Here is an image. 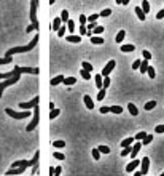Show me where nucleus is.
Listing matches in <instances>:
<instances>
[{
	"label": "nucleus",
	"mask_w": 164,
	"mask_h": 176,
	"mask_svg": "<svg viewBox=\"0 0 164 176\" xmlns=\"http://www.w3.org/2000/svg\"><path fill=\"white\" fill-rule=\"evenodd\" d=\"M135 141V138H126V139H123L121 141V147H128V146H131L132 143Z\"/></svg>",
	"instance_id": "23"
},
{
	"label": "nucleus",
	"mask_w": 164,
	"mask_h": 176,
	"mask_svg": "<svg viewBox=\"0 0 164 176\" xmlns=\"http://www.w3.org/2000/svg\"><path fill=\"white\" fill-rule=\"evenodd\" d=\"M37 43H38V34H37V35L33 37V39L27 43V45H24V46H15V48L8 50V51L5 53V58H11V56L16 55V53H27V51H30V50H33L37 46Z\"/></svg>",
	"instance_id": "1"
},
{
	"label": "nucleus",
	"mask_w": 164,
	"mask_h": 176,
	"mask_svg": "<svg viewBox=\"0 0 164 176\" xmlns=\"http://www.w3.org/2000/svg\"><path fill=\"white\" fill-rule=\"evenodd\" d=\"M97 149L102 152V154H110V147H108V146H99Z\"/></svg>",
	"instance_id": "45"
},
{
	"label": "nucleus",
	"mask_w": 164,
	"mask_h": 176,
	"mask_svg": "<svg viewBox=\"0 0 164 176\" xmlns=\"http://www.w3.org/2000/svg\"><path fill=\"white\" fill-rule=\"evenodd\" d=\"M38 120H40V109H38V104H37V106L33 107V118H32V122L26 127V131H33L35 130V127L38 125Z\"/></svg>",
	"instance_id": "4"
},
{
	"label": "nucleus",
	"mask_w": 164,
	"mask_h": 176,
	"mask_svg": "<svg viewBox=\"0 0 164 176\" xmlns=\"http://www.w3.org/2000/svg\"><path fill=\"white\" fill-rule=\"evenodd\" d=\"M163 176H164V171H163Z\"/></svg>",
	"instance_id": "60"
},
{
	"label": "nucleus",
	"mask_w": 164,
	"mask_h": 176,
	"mask_svg": "<svg viewBox=\"0 0 164 176\" xmlns=\"http://www.w3.org/2000/svg\"><path fill=\"white\" fill-rule=\"evenodd\" d=\"M13 75H15V70H11V72H5V74H2V72H0V80H6V79H11Z\"/></svg>",
	"instance_id": "26"
},
{
	"label": "nucleus",
	"mask_w": 164,
	"mask_h": 176,
	"mask_svg": "<svg viewBox=\"0 0 164 176\" xmlns=\"http://www.w3.org/2000/svg\"><path fill=\"white\" fill-rule=\"evenodd\" d=\"M108 112H110V107H107V106L100 107V114H108Z\"/></svg>",
	"instance_id": "56"
},
{
	"label": "nucleus",
	"mask_w": 164,
	"mask_h": 176,
	"mask_svg": "<svg viewBox=\"0 0 164 176\" xmlns=\"http://www.w3.org/2000/svg\"><path fill=\"white\" fill-rule=\"evenodd\" d=\"M140 8H142V11L147 15V13L150 11V3L147 2V0H143V2H142V5H140Z\"/></svg>",
	"instance_id": "28"
},
{
	"label": "nucleus",
	"mask_w": 164,
	"mask_h": 176,
	"mask_svg": "<svg viewBox=\"0 0 164 176\" xmlns=\"http://www.w3.org/2000/svg\"><path fill=\"white\" fill-rule=\"evenodd\" d=\"M156 19H164V8L159 10V11L156 13Z\"/></svg>",
	"instance_id": "54"
},
{
	"label": "nucleus",
	"mask_w": 164,
	"mask_h": 176,
	"mask_svg": "<svg viewBox=\"0 0 164 176\" xmlns=\"http://www.w3.org/2000/svg\"><path fill=\"white\" fill-rule=\"evenodd\" d=\"M102 32H104V26H97V27L93 30V35H100Z\"/></svg>",
	"instance_id": "39"
},
{
	"label": "nucleus",
	"mask_w": 164,
	"mask_h": 176,
	"mask_svg": "<svg viewBox=\"0 0 164 176\" xmlns=\"http://www.w3.org/2000/svg\"><path fill=\"white\" fill-rule=\"evenodd\" d=\"M66 30H67V26H62V27L57 30V37H64L66 35Z\"/></svg>",
	"instance_id": "47"
},
{
	"label": "nucleus",
	"mask_w": 164,
	"mask_h": 176,
	"mask_svg": "<svg viewBox=\"0 0 164 176\" xmlns=\"http://www.w3.org/2000/svg\"><path fill=\"white\" fill-rule=\"evenodd\" d=\"M75 83H77V79H75V77H66V79H64V85L66 87H72V85H75Z\"/></svg>",
	"instance_id": "20"
},
{
	"label": "nucleus",
	"mask_w": 164,
	"mask_h": 176,
	"mask_svg": "<svg viewBox=\"0 0 164 176\" xmlns=\"http://www.w3.org/2000/svg\"><path fill=\"white\" fill-rule=\"evenodd\" d=\"M37 8H38V2H37V0H32V2H30V21H32L33 26H40L38 19H37Z\"/></svg>",
	"instance_id": "5"
},
{
	"label": "nucleus",
	"mask_w": 164,
	"mask_h": 176,
	"mask_svg": "<svg viewBox=\"0 0 164 176\" xmlns=\"http://www.w3.org/2000/svg\"><path fill=\"white\" fill-rule=\"evenodd\" d=\"M13 63V58H0V64H8Z\"/></svg>",
	"instance_id": "53"
},
{
	"label": "nucleus",
	"mask_w": 164,
	"mask_h": 176,
	"mask_svg": "<svg viewBox=\"0 0 164 176\" xmlns=\"http://www.w3.org/2000/svg\"><path fill=\"white\" fill-rule=\"evenodd\" d=\"M38 103H40V96H35L32 101H29V103H21V104H19V107H21L22 111H29V109H33Z\"/></svg>",
	"instance_id": "6"
},
{
	"label": "nucleus",
	"mask_w": 164,
	"mask_h": 176,
	"mask_svg": "<svg viewBox=\"0 0 164 176\" xmlns=\"http://www.w3.org/2000/svg\"><path fill=\"white\" fill-rule=\"evenodd\" d=\"M80 74H81V77H83L84 80H89V79H91V75H89L91 72H88V70H84V69H81Z\"/></svg>",
	"instance_id": "44"
},
{
	"label": "nucleus",
	"mask_w": 164,
	"mask_h": 176,
	"mask_svg": "<svg viewBox=\"0 0 164 176\" xmlns=\"http://www.w3.org/2000/svg\"><path fill=\"white\" fill-rule=\"evenodd\" d=\"M59 114H61V111H59V109H51V112H50V118L53 120V118H56L57 115H59Z\"/></svg>",
	"instance_id": "37"
},
{
	"label": "nucleus",
	"mask_w": 164,
	"mask_h": 176,
	"mask_svg": "<svg viewBox=\"0 0 164 176\" xmlns=\"http://www.w3.org/2000/svg\"><path fill=\"white\" fill-rule=\"evenodd\" d=\"M128 111H129V114H131V115H139V109H137V107H135L134 106V104H132V103H129L128 104Z\"/></svg>",
	"instance_id": "17"
},
{
	"label": "nucleus",
	"mask_w": 164,
	"mask_h": 176,
	"mask_svg": "<svg viewBox=\"0 0 164 176\" xmlns=\"http://www.w3.org/2000/svg\"><path fill=\"white\" fill-rule=\"evenodd\" d=\"M139 165H140V160H139V158H132V162H129V163L126 165V173H132Z\"/></svg>",
	"instance_id": "9"
},
{
	"label": "nucleus",
	"mask_w": 164,
	"mask_h": 176,
	"mask_svg": "<svg viewBox=\"0 0 164 176\" xmlns=\"http://www.w3.org/2000/svg\"><path fill=\"white\" fill-rule=\"evenodd\" d=\"M131 151H132V146L123 147V151H121V157H126V155H128V154H131Z\"/></svg>",
	"instance_id": "35"
},
{
	"label": "nucleus",
	"mask_w": 164,
	"mask_h": 176,
	"mask_svg": "<svg viewBox=\"0 0 164 176\" xmlns=\"http://www.w3.org/2000/svg\"><path fill=\"white\" fill-rule=\"evenodd\" d=\"M148 67H150V61L143 59V61H142V64H140V74H145L147 70H148Z\"/></svg>",
	"instance_id": "22"
},
{
	"label": "nucleus",
	"mask_w": 164,
	"mask_h": 176,
	"mask_svg": "<svg viewBox=\"0 0 164 176\" xmlns=\"http://www.w3.org/2000/svg\"><path fill=\"white\" fill-rule=\"evenodd\" d=\"M124 37H126V30L121 29V30L117 34V37H115V42H117V43H121L123 40H124Z\"/></svg>",
	"instance_id": "19"
},
{
	"label": "nucleus",
	"mask_w": 164,
	"mask_h": 176,
	"mask_svg": "<svg viewBox=\"0 0 164 176\" xmlns=\"http://www.w3.org/2000/svg\"><path fill=\"white\" fill-rule=\"evenodd\" d=\"M83 101H84V104H86V107H88L89 111H93V109H94V103H93V99H91L89 94H84Z\"/></svg>",
	"instance_id": "14"
},
{
	"label": "nucleus",
	"mask_w": 164,
	"mask_h": 176,
	"mask_svg": "<svg viewBox=\"0 0 164 176\" xmlns=\"http://www.w3.org/2000/svg\"><path fill=\"white\" fill-rule=\"evenodd\" d=\"M64 79H66L64 75H56L54 79H51V87H56V85H59V83H64Z\"/></svg>",
	"instance_id": "15"
},
{
	"label": "nucleus",
	"mask_w": 164,
	"mask_h": 176,
	"mask_svg": "<svg viewBox=\"0 0 164 176\" xmlns=\"http://www.w3.org/2000/svg\"><path fill=\"white\" fill-rule=\"evenodd\" d=\"M89 40H91V43H94V45H102V43H104V39L99 37V35H93Z\"/></svg>",
	"instance_id": "21"
},
{
	"label": "nucleus",
	"mask_w": 164,
	"mask_h": 176,
	"mask_svg": "<svg viewBox=\"0 0 164 176\" xmlns=\"http://www.w3.org/2000/svg\"><path fill=\"white\" fill-rule=\"evenodd\" d=\"M53 157L57 158V160H64V158H66V155H64L62 152H53Z\"/></svg>",
	"instance_id": "41"
},
{
	"label": "nucleus",
	"mask_w": 164,
	"mask_h": 176,
	"mask_svg": "<svg viewBox=\"0 0 164 176\" xmlns=\"http://www.w3.org/2000/svg\"><path fill=\"white\" fill-rule=\"evenodd\" d=\"M134 11H135V15H137V18L140 19V21H145V19H147V15L142 11V8H140V6H135V10H134Z\"/></svg>",
	"instance_id": "16"
},
{
	"label": "nucleus",
	"mask_w": 164,
	"mask_h": 176,
	"mask_svg": "<svg viewBox=\"0 0 164 176\" xmlns=\"http://www.w3.org/2000/svg\"><path fill=\"white\" fill-rule=\"evenodd\" d=\"M147 74H148V77H150V79H155V77H156V70L153 69L151 66L148 67V70H147Z\"/></svg>",
	"instance_id": "38"
},
{
	"label": "nucleus",
	"mask_w": 164,
	"mask_h": 176,
	"mask_svg": "<svg viewBox=\"0 0 164 176\" xmlns=\"http://www.w3.org/2000/svg\"><path fill=\"white\" fill-rule=\"evenodd\" d=\"M142 56H143V59H147V61L151 59V53L147 51V50H143V51H142Z\"/></svg>",
	"instance_id": "48"
},
{
	"label": "nucleus",
	"mask_w": 164,
	"mask_h": 176,
	"mask_svg": "<svg viewBox=\"0 0 164 176\" xmlns=\"http://www.w3.org/2000/svg\"><path fill=\"white\" fill-rule=\"evenodd\" d=\"M13 70H15V75H13L11 79H6V80H3V82L0 83V99H2L3 90H5L6 87L15 85V83H18L19 79H21V67H19V66H15V67H13Z\"/></svg>",
	"instance_id": "2"
},
{
	"label": "nucleus",
	"mask_w": 164,
	"mask_h": 176,
	"mask_svg": "<svg viewBox=\"0 0 164 176\" xmlns=\"http://www.w3.org/2000/svg\"><path fill=\"white\" fill-rule=\"evenodd\" d=\"M67 29H69V32H73V30H75V21L69 19V23H67Z\"/></svg>",
	"instance_id": "43"
},
{
	"label": "nucleus",
	"mask_w": 164,
	"mask_h": 176,
	"mask_svg": "<svg viewBox=\"0 0 164 176\" xmlns=\"http://www.w3.org/2000/svg\"><path fill=\"white\" fill-rule=\"evenodd\" d=\"M53 147H56V149L66 147V141H62V139H59V141H53Z\"/></svg>",
	"instance_id": "27"
},
{
	"label": "nucleus",
	"mask_w": 164,
	"mask_h": 176,
	"mask_svg": "<svg viewBox=\"0 0 164 176\" xmlns=\"http://www.w3.org/2000/svg\"><path fill=\"white\" fill-rule=\"evenodd\" d=\"M148 170H150V158L143 157L142 162H140V173H142V176L148 175Z\"/></svg>",
	"instance_id": "8"
},
{
	"label": "nucleus",
	"mask_w": 164,
	"mask_h": 176,
	"mask_svg": "<svg viewBox=\"0 0 164 176\" xmlns=\"http://www.w3.org/2000/svg\"><path fill=\"white\" fill-rule=\"evenodd\" d=\"M145 136H147V133H145V131H139V133L137 134H135V141H142V139H145Z\"/></svg>",
	"instance_id": "33"
},
{
	"label": "nucleus",
	"mask_w": 164,
	"mask_h": 176,
	"mask_svg": "<svg viewBox=\"0 0 164 176\" xmlns=\"http://www.w3.org/2000/svg\"><path fill=\"white\" fill-rule=\"evenodd\" d=\"M64 39H66L67 42H70V43H80L81 42V37L80 35H75V34H70V35L64 37Z\"/></svg>",
	"instance_id": "13"
},
{
	"label": "nucleus",
	"mask_w": 164,
	"mask_h": 176,
	"mask_svg": "<svg viewBox=\"0 0 164 176\" xmlns=\"http://www.w3.org/2000/svg\"><path fill=\"white\" fill-rule=\"evenodd\" d=\"M26 168H29L27 165H22V167H18V168H11V170L6 171V175H22L26 171Z\"/></svg>",
	"instance_id": "10"
},
{
	"label": "nucleus",
	"mask_w": 164,
	"mask_h": 176,
	"mask_svg": "<svg viewBox=\"0 0 164 176\" xmlns=\"http://www.w3.org/2000/svg\"><path fill=\"white\" fill-rule=\"evenodd\" d=\"M97 26H99L97 23H88V24H86V29H88V30H94Z\"/></svg>",
	"instance_id": "51"
},
{
	"label": "nucleus",
	"mask_w": 164,
	"mask_h": 176,
	"mask_svg": "<svg viewBox=\"0 0 164 176\" xmlns=\"http://www.w3.org/2000/svg\"><path fill=\"white\" fill-rule=\"evenodd\" d=\"M134 50H135L134 45H121V51L123 53H131V51H134Z\"/></svg>",
	"instance_id": "24"
},
{
	"label": "nucleus",
	"mask_w": 164,
	"mask_h": 176,
	"mask_svg": "<svg viewBox=\"0 0 164 176\" xmlns=\"http://www.w3.org/2000/svg\"><path fill=\"white\" fill-rule=\"evenodd\" d=\"M91 152H93V158H94V160H99V158H100V151H99L97 147L93 149Z\"/></svg>",
	"instance_id": "36"
},
{
	"label": "nucleus",
	"mask_w": 164,
	"mask_h": 176,
	"mask_svg": "<svg viewBox=\"0 0 164 176\" xmlns=\"http://www.w3.org/2000/svg\"><path fill=\"white\" fill-rule=\"evenodd\" d=\"M62 26H64V24H62V21H61V18H54V19H53V24L50 26V29H51V30H56V32H57V30L62 27Z\"/></svg>",
	"instance_id": "12"
},
{
	"label": "nucleus",
	"mask_w": 164,
	"mask_h": 176,
	"mask_svg": "<svg viewBox=\"0 0 164 176\" xmlns=\"http://www.w3.org/2000/svg\"><path fill=\"white\" fill-rule=\"evenodd\" d=\"M110 83H112L110 77H104V82H102V88H108V87H110Z\"/></svg>",
	"instance_id": "40"
},
{
	"label": "nucleus",
	"mask_w": 164,
	"mask_h": 176,
	"mask_svg": "<svg viewBox=\"0 0 164 176\" xmlns=\"http://www.w3.org/2000/svg\"><path fill=\"white\" fill-rule=\"evenodd\" d=\"M61 173H62V168H61V167H56V168H54V176H59Z\"/></svg>",
	"instance_id": "58"
},
{
	"label": "nucleus",
	"mask_w": 164,
	"mask_h": 176,
	"mask_svg": "<svg viewBox=\"0 0 164 176\" xmlns=\"http://www.w3.org/2000/svg\"><path fill=\"white\" fill-rule=\"evenodd\" d=\"M104 98H105V88H102V90L97 93V101H102Z\"/></svg>",
	"instance_id": "49"
},
{
	"label": "nucleus",
	"mask_w": 164,
	"mask_h": 176,
	"mask_svg": "<svg viewBox=\"0 0 164 176\" xmlns=\"http://www.w3.org/2000/svg\"><path fill=\"white\" fill-rule=\"evenodd\" d=\"M37 171H38V162H37V163H33V165H32V175H35Z\"/></svg>",
	"instance_id": "57"
},
{
	"label": "nucleus",
	"mask_w": 164,
	"mask_h": 176,
	"mask_svg": "<svg viewBox=\"0 0 164 176\" xmlns=\"http://www.w3.org/2000/svg\"><path fill=\"white\" fill-rule=\"evenodd\" d=\"M153 139H155V138H153V134H147L145 139H142V144H143V146H148V144L151 143Z\"/></svg>",
	"instance_id": "29"
},
{
	"label": "nucleus",
	"mask_w": 164,
	"mask_h": 176,
	"mask_svg": "<svg viewBox=\"0 0 164 176\" xmlns=\"http://www.w3.org/2000/svg\"><path fill=\"white\" fill-rule=\"evenodd\" d=\"M102 82H104V80H102V75H100V74H99V75H96V85H97L99 90H102Z\"/></svg>",
	"instance_id": "32"
},
{
	"label": "nucleus",
	"mask_w": 164,
	"mask_h": 176,
	"mask_svg": "<svg viewBox=\"0 0 164 176\" xmlns=\"http://www.w3.org/2000/svg\"><path fill=\"white\" fill-rule=\"evenodd\" d=\"M86 32H88L86 26H80V35H86Z\"/></svg>",
	"instance_id": "55"
},
{
	"label": "nucleus",
	"mask_w": 164,
	"mask_h": 176,
	"mask_svg": "<svg viewBox=\"0 0 164 176\" xmlns=\"http://www.w3.org/2000/svg\"><path fill=\"white\" fill-rule=\"evenodd\" d=\"M110 112L112 114H123V107L121 106H112L110 107Z\"/></svg>",
	"instance_id": "30"
},
{
	"label": "nucleus",
	"mask_w": 164,
	"mask_h": 176,
	"mask_svg": "<svg viewBox=\"0 0 164 176\" xmlns=\"http://www.w3.org/2000/svg\"><path fill=\"white\" fill-rule=\"evenodd\" d=\"M48 173H50V176H54V168L50 167V171H48Z\"/></svg>",
	"instance_id": "59"
},
{
	"label": "nucleus",
	"mask_w": 164,
	"mask_h": 176,
	"mask_svg": "<svg viewBox=\"0 0 164 176\" xmlns=\"http://www.w3.org/2000/svg\"><path fill=\"white\" fill-rule=\"evenodd\" d=\"M156 107V101H148V103H145V106H143V109L145 111H151Z\"/></svg>",
	"instance_id": "25"
},
{
	"label": "nucleus",
	"mask_w": 164,
	"mask_h": 176,
	"mask_svg": "<svg viewBox=\"0 0 164 176\" xmlns=\"http://www.w3.org/2000/svg\"><path fill=\"white\" fill-rule=\"evenodd\" d=\"M5 112L8 114L10 117H13V118H18V120H22V118H29L30 115H33V114H30V112H29V111H22V112H16V111L10 109V107H6V109H5Z\"/></svg>",
	"instance_id": "3"
},
{
	"label": "nucleus",
	"mask_w": 164,
	"mask_h": 176,
	"mask_svg": "<svg viewBox=\"0 0 164 176\" xmlns=\"http://www.w3.org/2000/svg\"><path fill=\"white\" fill-rule=\"evenodd\" d=\"M81 66H83V69L84 70H88V72H93V64H89V63H81Z\"/></svg>",
	"instance_id": "34"
},
{
	"label": "nucleus",
	"mask_w": 164,
	"mask_h": 176,
	"mask_svg": "<svg viewBox=\"0 0 164 176\" xmlns=\"http://www.w3.org/2000/svg\"><path fill=\"white\" fill-rule=\"evenodd\" d=\"M59 18H61V21H62V24H67V23H69V11H67V10H62Z\"/></svg>",
	"instance_id": "18"
},
{
	"label": "nucleus",
	"mask_w": 164,
	"mask_h": 176,
	"mask_svg": "<svg viewBox=\"0 0 164 176\" xmlns=\"http://www.w3.org/2000/svg\"><path fill=\"white\" fill-rule=\"evenodd\" d=\"M99 19V15L97 13H93V15H89V18H88V23H96Z\"/></svg>",
	"instance_id": "42"
},
{
	"label": "nucleus",
	"mask_w": 164,
	"mask_h": 176,
	"mask_svg": "<svg viewBox=\"0 0 164 176\" xmlns=\"http://www.w3.org/2000/svg\"><path fill=\"white\" fill-rule=\"evenodd\" d=\"M142 146H143V144H142V141H137V143H135L134 146H132V151H131V154H129V155H131L132 158H135V157H137V154H139V151H140V147H142Z\"/></svg>",
	"instance_id": "11"
},
{
	"label": "nucleus",
	"mask_w": 164,
	"mask_h": 176,
	"mask_svg": "<svg viewBox=\"0 0 164 176\" xmlns=\"http://www.w3.org/2000/svg\"><path fill=\"white\" fill-rule=\"evenodd\" d=\"M140 64H142V61H140V59H135L134 63H132V69H134V70L140 69Z\"/></svg>",
	"instance_id": "46"
},
{
	"label": "nucleus",
	"mask_w": 164,
	"mask_h": 176,
	"mask_svg": "<svg viewBox=\"0 0 164 176\" xmlns=\"http://www.w3.org/2000/svg\"><path fill=\"white\" fill-rule=\"evenodd\" d=\"M110 15H112L110 8H105V10H102V11L99 13V16H102V18H107V16H110Z\"/></svg>",
	"instance_id": "31"
},
{
	"label": "nucleus",
	"mask_w": 164,
	"mask_h": 176,
	"mask_svg": "<svg viewBox=\"0 0 164 176\" xmlns=\"http://www.w3.org/2000/svg\"><path fill=\"white\" fill-rule=\"evenodd\" d=\"M155 133H158V134L164 133V125H158V127H155Z\"/></svg>",
	"instance_id": "52"
},
{
	"label": "nucleus",
	"mask_w": 164,
	"mask_h": 176,
	"mask_svg": "<svg viewBox=\"0 0 164 176\" xmlns=\"http://www.w3.org/2000/svg\"><path fill=\"white\" fill-rule=\"evenodd\" d=\"M115 66H117V61H115V59L108 61V63H107V66H105L104 69H102L100 75H102V77H108V75H110V72L115 69Z\"/></svg>",
	"instance_id": "7"
},
{
	"label": "nucleus",
	"mask_w": 164,
	"mask_h": 176,
	"mask_svg": "<svg viewBox=\"0 0 164 176\" xmlns=\"http://www.w3.org/2000/svg\"><path fill=\"white\" fill-rule=\"evenodd\" d=\"M78 19H80V24L81 26H86L88 24V18L84 15H80V18H78Z\"/></svg>",
	"instance_id": "50"
}]
</instances>
